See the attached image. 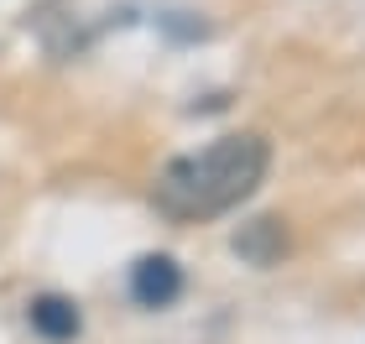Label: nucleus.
<instances>
[{"mask_svg": "<svg viewBox=\"0 0 365 344\" xmlns=\"http://www.w3.org/2000/svg\"><path fill=\"white\" fill-rule=\"evenodd\" d=\"M282 251H287V235H282L277 219H251V224L235 235V256H245L251 266H272Z\"/></svg>", "mask_w": 365, "mask_h": 344, "instance_id": "20e7f679", "label": "nucleus"}, {"mask_svg": "<svg viewBox=\"0 0 365 344\" xmlns=\"http://www.w3.org/2000/svg\"><path fill=\"white\" fill-rule=\"evenodd\" d=\"M26 318H31V329H37L47 344H68V339H78V329H84L73 298H58V292H42V298L26 308Z\"/></svg>", "mask_w": 365, "mask_h": 344, "instance_id": "7ed1b4c3", "label": "nucleus"}, {"mask_svg": "<svg viewBox=\"0 0 365 344\" xmlns=\"http://www.w3.org/2000/svg\"><path fill=\"white\" fill-rule=\"evenodd\" d=\"M178 292H182V266L173 256H141L130 266V298L141 308H168L178 303Z\"/></svg>", "mask_w": 365, "mask_h": 344, "instance_id": "f03ea898", "label": "nucleus"}, {"mask_svg": "<svg viewBox=\"0 0 365 344\" xmlns=\"http://www.w3.org/2000/svg\"><path fill=\"white\" fill-rule=\"evenodd\" d=\"M267 167H272L267 136L235 130V136L209 141L204 152L173 157L168 167L157 172L152 199L168 219H220L267 183Z\"/></svg>", "mask_w": 365, "mask_h": 344, "instance_id": "f257e3e1", "label": "nucleus"}]
</instances>
